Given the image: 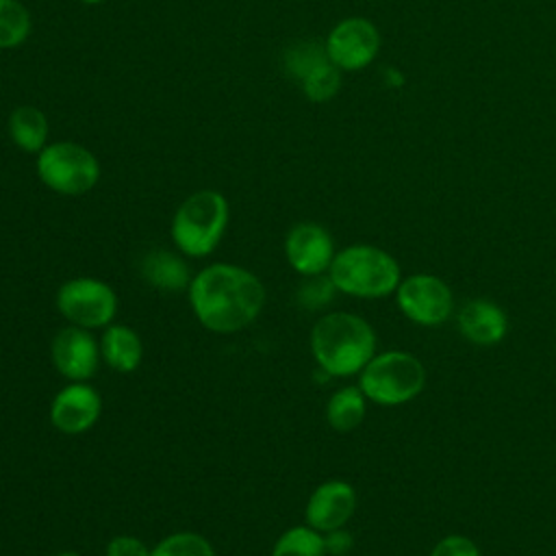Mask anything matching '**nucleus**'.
<instances>
[{
	"instance_id": "1",
	"label": "nucleus",
	"mask_w": 556,
	"mask_h": 556,
	"mask_svg": "<svg viewBox=\"0 0 556 556\" xmlns=\"http://www.w3.org/2000/svg\"><path fill=\"white\" fill-rule=\"evenodd\" d=\"M195 319L211 332L230 334L248 328L265 306L263 282L245 267L213 263L200 269L187 289Z\"/></svg>"
},
{
	"instance_id": "2",
	"label": "nucleus",
	"mask_w": 556,
	"mask_h": 556,
	"mask_svg": "<svg viewBox=\"0 0 556 556\" xmlns=\"http://www.w3.org/2000/svg\"><path fill=\"white\" fill-rule=\"evenodd\" d=\"M311 352L326 376H358L376 354V332L365 317L332 311L315 321L311 330Z\"/></svg>"
},
{
	"instance_id": "3",
	"label": "nucleus",
	"mask_w": 556,
	"mask_h": 556,
	"mask_svg": "<svg viewBox=\"0 0 556 556\" xmlns=\"http://www.w3.org/2000/svg\"><path fill=\"white\" fill-rule=\"evenodd\" d=\"M328 276L339 293L374 300L395 293L402 280V269L387 250L369 243H354L334 254Z\"/></svg>"
},
{
	"instance_id": "4",
	"label": "nucleus",
	"mask_w": 556,
	"mask_h": 556,
	"mask_svg": "<svg viewBox=\"0 0 556 556\" xmlns=\"http://www.w3.org/2000/svg\"><path fill=\"white\" fill-rule=\"evenodd\" d=\"M228 226V200L213 189L191 193L172 217V241L185 256H208Z\"/></svg>"
},
{
	"instance_id": "5",
	"label": "nucleus",
	"mask_w": 556,
	"mask_h": 556,
	"mask_svg": "<svg viewBox=\"0 0 556 556\" xmlns=\"http://www.w3.org/2000/svg\"><path fill=\"white\" fill-rule=\"evenodd\" d=\"M358 387L365 397L380 406H400L415 400L426 387L424 363L404 350H387L361 369Z\"/></svg>"
},
{
	"instance_id": "6",
	"label": "nucleus",
	"mask_w": 556,
	"mask_h": 556,
	"mask_svg": "<svg viewBox=\"0 0 556 556\" xmlns=\"http://www.w3.org/2000/svg\"><path fill=\"white\" fill-rule=\"evenodd\" d=\"M39 180L61 195H83L100 178V163L87 148L74 141H56L37 152Z\"/></svg>"
},
{
	"instance_id": "7",
	"label": "nucleus",
	"mask_w": 556,
	"mask_h": 556,
	"mask_svg": "<svg viewBox=\"0 0 556 556\" xmlns=\"http://www.w3.org/2000/svg\"><path fill=\"white\" fill-rule=\"evenodd\" d=\"M56 308L74 326L106 328L117 315V295L104 280L80 276L59 287Z\"/></svg>"
},
{
	"instance_id": "8",
	"label": "nucleus",
	"mask_w": 556,
	"mask_h": 556,
	"mask_svg": "<svg viewBox=\"0 0 556 556\" xmlns=\"http://www.w3.org/2000/svg\"><path fill=\"white\" fill-rule=\"evenodd\" d=\"M400 313L417 326H443L454 313V293L450 285L434 274H410L395 289Z\"/></svg>"
},
{
	"instance_id": "9",
	"label": "nucleus",
	"mask_w": 556,
	"mask_h": 556,
	"mask_svg": "<svg viewBox=\"0 0 556 556\" xmlns=\"http://www.w3.org/2000/svg\"><path fill=\"white\" fill-rule=\"evenodd\" d=\"M380 48L378 28L365 17H348L339 22L326 41V52L339 70L356 72L369 65Z\"/></svg>"
},
{
	"instance_id": "10",
	"label": "nucleus",
	"mask_w": 556,
	"mask_h": 556,
	"mask_svg": "<svg viewBox=\"0 0 556 556\" xmlns=\"http://www.w3.org/2000/svg\"><path fill=\"white\" fill-rule=\"evenodd\" d=\"M54 369L70 382H87L100 365V341L80 326L61 328L50 345Z\"/></svg>"
},
{
	"instance_id": "11",
	"label": "nucleus",
	"mask_w": 556,
	"mask_h": 556,
	"mask_svg": "<svg viewBox=\"0 0 556 556\" xmlns=\"http://www.w3.org/2000/svg\"><path fill=\"white\" fill-rule=\"evenodd\" d=\"M334 254L330 232L315 222H300L285 237L287 263L304 278L326 274Z\"/></svg>"
},
{
	"instance_id": "12",
	"label": "nucleus",
	"mask_w": 556,
	"mask_h": 556,
	"mask_svg": "<svg viewBox=\"0 0 556 556\" xmlns=\"http://www.w3.org/2000/svg\"><path fill=\"white\" fill-rule=\"evenodd\" d=\"M102 413L100 393L87 382L65 384L50 404V421L63 434H83L96 426Z\"/></svg>"
},
{
	"instance_id": "13",
	"label": "nucleus",
	"mask_w": 556,
	"mask_h": 556,
	"mask_svg": "<svg viewBox=\"0 0 556 556\" xmlns=\"http://www.w3.org/2000/svg\"><path fill=\"white\" fill-rule=\"evenodd\" d=\"M356 489L345 480H326L313 489L308 495L304 519L306 526H311L317 532H330L337 528H343L354 510H356Z\"/></svg>"
},
{
	"instance_id": "14",
	"label": "nucleus",
	"mask_w": 556,
	"mask_h": 556,
	"mask_svg": "<svg viewBox=\"0 0 556 556\" xmlns=\"http://www.w3.org/2000/svg\"><path fill=\"white\" fill-rule=\"evenodd\" d=\"M456 326L463 339L473 345H497L508 332L506 311L486 298L467 300L456 313Z\"/></svg>"
},
{
	"instance_id": "15",
	"label": "nucleus",
	"mask_w": 556,
	"mask_h": 556,
	"mask_svg": "<svg viewBox=\"0 0 556 556\" xmlns=\"http://www.w3.org/2000/svg\"><path fill=\"white\" fill-rule=\"evenodd\" d=\"M139 274L148 285H152V289L163 293H180L189 289V282L193 278L182 256L163 248L150 250L141 258Z\"/></svg>"
},
{
	"instance_id": "16",
	"label": "nucleus",
	"mask_w": 556,
	"mask_h": 556,
	"mask_svg": "<svg viewBox=\"0 0 556 556\" xmlns=\"http://www.w3.org/2000/svg\"><path fill=\"white\" fill-rule=\"evenodd\" d=\"M100 356L111 369L130 374L141 365L143 358L141 337L130 326L109 324L100 337Z\"/></svg>"
},
{
	"instance_id": "17",
	"label": "nucleus",
	"mask_w": 556,
	"mask_h": 556,
	"mask_svg": "<svg viewBox=\"0 0 556 556\" xmlns=\"http://www.w3.org/2000/svg\"><path fill=\"white\" fill-rule=\"evenodd\" d=\"M367 415V397L358 384H348L334 391L326 402V421L337 432L356 430Z\"/></svg>"
},
{
	"instance_id": "18",
	"label": "nucleus",
	"mask_w": 556,
	"mask_h": 556,
	"mask_svg": "<svg viewBox=\"0 0 556 556\" xmlns=\"http://www.w3.org/2000/svg\"><path fill=\"white\" fill-rule=\"evenodd\" d=\"M9 135L20 150L39 152L46 146L48 119L37 106L22 104L9 117Z\"/></svg>"
},
{
	"instance_id": "19",
	"label": "nucleus",
	"mask_w": 556,
	"mask_h": 556,
	"mask_svg": "<svg viewBox=\"0 0 556 556\" xmlns=\"http://www.w3.org/2000/svg\"><path fill=\"white\" fill-rule=\"evenodd\" d=\"M271 556H328L324 545V534L311 526H293L285 530L274 547Z\"/></svg>"
},
{
	"instance_id": "20",
	"label": "nucleus",
	"mask_w": 556,
	"mask_h": 556,
	"mask_svg": "<svg viewBox=\"0 0 556 556\" xmlns=\"http://www.w3.org/2000/svg\"><path fill=\"white\" fill-rule=\"evenodd\" d=\"M30 35V13L20 0H0V50L15 48Z\"/></svg>"
},
{
	"instance_id": "21",
	"label": "nucleus",
	"mask_w": 556,
	"mask_h": 556,
	"mask_svg": "<svg viewBox=\"0 0 556 556\" xmlns=\"http://www.w3.org/2000/svg\"><path fill=\"white\" fill-rule=\"evenodd\" d=\"M150 556H215V549L202 534L180 530L150 547Z\"/></svg>"
},
{
	"instance_id": "22",
	"label": "nucleus",
	"mask_w": 556,
	"mask_h": 556,
	"mask_svg": "<svg viewBox=\"0 0 556 556\" xmlns=\"http://www.w3.org/2000/svg\"><path fill=\"white\" fill-rule=\"evenodd\" d=\"M330 59H328L326 46H319L313 41L295 43L285 52V67L298 80H304L313 70H317L319 65H324Z\"/></svg>"
},
{
	"instance_id": "23",
	"label": "nucleus",
	"mask_w": 556,
	"mask_h": 556,
	"mask_svg": "<svg viewBox=\"0 0 556 556\" xmlns=\"http://www.w3.org/2000/svg\"><path fill=\"white\" fill-rule=\"evenodd\" d=\"M337 293L339 291L328 274L306 276L295 291V302L306 311H321L334 300Z\"/></svg>"
},
{
	"instance_id": "24",
	"label": "nucleus",
	"mask_w": 556,
	"mask_h": 556,
	"mask_svg": "<svg viewBox=\"0 0 556 556\" xmlns=\"http://www.w3.org/2000/svg\"><path fill=\"white\" fill-rule=\"evenodd\" d=\"M339 87H341V74H339V67L332 65L330 61L319 65L317 70H313L302 80V89H304L306 98L313 102L330 100L339 91Z\"/></svg>"
},
{
	"instance_id": "25",
	"label": "nucleus",
	"mask_w": 556,
	"mask_h": 556,
	"mask_svg": "<svg viewBox=\"0 0 556 556\" xmlns=\"http://www.w3.org/2000/svg\"><path fill=\"white\" fill-rule=\"evenodd\" d=\"M430 556H482L480 547L465 534L443 536L430 552Z\"/></svg>"
},
{
	"instance_id": "26",
	"label": "nucleus",
	"mask_w": 556,
	"mask_h": 556,
	"mask_svg": "<svg viewBox=\"0 0 556 556\" xmlns=\"http://www.w3.org/2000/svg\"><path fill=\"white\" fill-rule=\"evenodd\" d=\"M106 556H150V549L141 539L119 534L106 543Z\"/></svg>"
},
{
	"instance_id": "27",
	"label": "nucleus",
	"mask_w": 556,
	"mask_h": 556,
	"mask_svg": "<svg viewBox=\"0 0 556 556\" xmlns=\"http://www.w3.org/2000/svg\"><path fill=\"white\" fill-rule=\"evenodd\" d=\"M324 545H326L328 556H345V554H350V549L354 545V539L348 530L337 528V530L324 532Z\"/></svg>"
},
{
	"instance_id": "28",
	"label": "nucleus",
	"mask_w": 556,
	"mask_h": 556,
	"mask_svg": "<svg viewBox=\"0 0 556 556\" xmlns=\"http://www.w3.org/2000/svg\"><path fill=\"white\" fill-rule=\"evenodd\" d=\"M56 556H83V554H78V552H72V549H67V552H59Z\"/></svg>"
},
{
	"instance_id": "29",
	"label": "nucleus",
	"mask_w": 556,
	"mask_h": 556,
	"mask_svg": "<svg viewBox=\"0 0 556 556\" xmlns=\"http://www.w3.org/2000/svg\"><path fill=\"white\" fill-rule=\"evenodd\" d=\"M80 2H85V4H100V2H104V0H80Z\"/></svg>"
}]
</instances>
